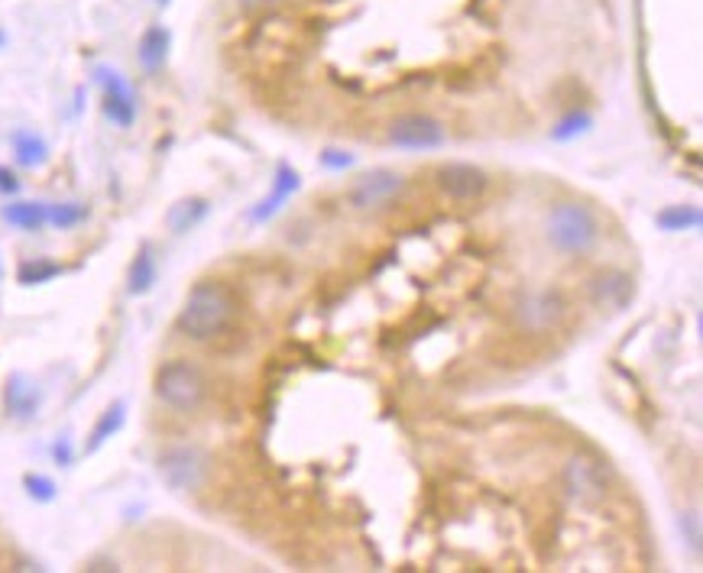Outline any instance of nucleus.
Segmentation results:
<instances>
[{"instance_id":"obj_1","label":"nucleus","mask_w":703,"mask_h":573,"mask_svg":"<svg viewBox=\"0 0 703 573\" xmlns=\"http://www.w3.org/2000/svg\"><path fill=\"white\" fill-rule=\"evenodd\" d=\"M234 312H237V305H234L230 289L224 282H217V279H202V282L192 285L182 312L175 317V327L188 340L208 344V340H215L230 327Z\"/></svg>"},{"instance_id":"obj_2","label":"nucleus","mask_w":703,"mask_h":573,"mask_svg":"<svg viewBox=\"0 0 703 573\" xmlns=\"http://www.w3.org/2000/svg\"><path fill=\"white\" fill-rule=\"evenodd\" d=\"M544 237L564 257H587L599 244V220L581 202H561L548 214Z\"/></svg>"},{"instance_id":"obj_3","label":"nucleus","mask_w":703,"mask_h":573,"mask_svg":"<svg viewBox=\"0 0 703 573\" xmlns=\"http://www.w3.org/2000/svg\"><path fill=\"white\" fill-rule=\"evenodd\" d=\"M153 389H156V399L165 409L182 412V415L198 412L205 396H208V382H205L202 369L192 366L188 360H169V364L160 366Z\"/></svg>"},{"instance_id":"obj_4","label":"nucleus","mask_w":703,"mask_h":573,"mask_svg":"<svg viewBox=\"0 0 703 573\" xmlns=\"http://www.w3.org/2000/svg\"><path fill=\"white\" fill-rule=\"evenodd\" d=\"M564 489L577 506H587V509L603 506L606 496H609V469L594 457L577 454L564 467Z\"/></svg>"},{"instance_id":"obj_5","label":"nucleus","mask_w":703,"mask_h":573,"mask_svg":"<svg viewBox=\"0 0 703 573\" xmlns=\"http://www.w3.org/2000/svg\"><path fill=\"white\" fill-rule=\"evenodd\" d=\"M160 476L175 493H198L208 479V457L198 447H172L160 457Z\"/></svg>"},{"instance_id":"obj_6","label":"nucleus","mask_w":703,"mask_h":573,"mask_svg":"<svg viewBox=\"0 0 703 573\" xmlns=\"http://www.w3.org/2000/svg\"><path fill=\"white\" fill-rule=\"evenodd\" d=\"M405 188V179L392 169H377V172H367L360 175L350 192H347V205L354 210H374L382 208L386 202H392L399 192Z\"/></svg>"},{"instance_id":"obj_7","label":"nucleus","mask_w":703,"mask_h":573,"mask_svg":"<svg viewBox=\"0 0 703 573\" xmlns=\"http://www.w3.org/2000/svg\"><path fill=\"white\" fill-rule=\"evenodd\" d=\"M389 143L399 147V150H412V153L437 150L444 143V127L434 117H425V113H405V117L392 120Z\"/></svg>"},{"instance_id":"obj_8","label":"nucleus","mask_w":703,"mask_h":573,"mask_svg":"<svg viewBox=\"0 0 703 573\" xmlns=\"http://www.w3.org/2000/svg\"><path fill=\"white\" fill-rule=\"evenodd\" d=\"M95 78L105 88V101H101L105 117L117 127H133V120H137V95H133L130 82L117 68H108V65H101L95 72Z\"/></svg>"},{"instance_id":"obj_9","label":"nucleus","mask_w":703,"mask_h":573,"mask_svg":"<svg viewBox=\"0 0 703 573\" xmlns=\"http://www.w3.org/2000/svg\"><path fill=\"white\" fill-rule=\"evenodd\" d=\"M437 188L451 202H477L487 195L489 179L484 169H477L471 162H451V165L437 169Z\"/></svg>"},{"instance_id":"obj_10","label":"nucleus","mask_w":703,"mask_h":573,"mask_svg":"<svg viewBox=\"0 0 703 573\" xmlns=\"http://www.w3.org/2000/svg\"><path fill=\"white\" fill-rule=\"evenodd\" d=\"M299 185H302V179H299V172L289 165V162H279L275 165V179H272V192L257 205V208L250 210V220L253 224H263V220H270L272 214H279V208L299 192Z\"/></svg>"},{"instance_id":"obj_11","label":"nucleus","mask_w":703,"mask_h":573,"mask_svg":"<svg viewBox=\"0 0 703 573\" xmlns=\"http://www.w3.org/2000/svg\"><path fill=\"white\" fill-rule=\"evenodd\" d=\"M3 399H7V412L13 418H20V421L36 415V412H40V402H43L40 389H36L26 376H10V379H7Z\"/></svg>"},{"instance_id":"obj_12","label":"nucleus","mask_w":703,"mask_h":573,"mask_svg":"<svg viewBox=\"0 0 703 573\" xmlns=\"http://www.w3.org/2000/svg\"><path fill=\"white\" fill-rule=\"evenodd\" d=\"M169 50H172V33L165 26H160V23H153L140 36V46H137V58H140L143 72L147 75H156L165 65V58H169Z\"/></svg>"},{"instance_id":"obj_13","label":"nucleus","mask_w":703,"mask_h":573,"mask_svg":"<svg viewBox=\"0 0 703 573\" xmlns=\"http://www.w3.org/2000/svg\"><path fill=\"white\" fill-rule=\"evenodd\" d=\"M561 317H564V299L554 292H539L522 305V321L532 331H544V327L558 324Z\"/></svg>"},{"instance_id":"obj_14","label":"nucleus","mask_w":703,"mask_h":573,"mask_svg":"<svg viewBox=\"0 0 703 573\" xmlns=\"http://www.w3.org/2000/svg\"><path fill=\"white\" fill-rule=\"evenodd\" d=\"M205 217H208V202L205 198H182V202H175L172 208L165 210V224H169L172 234H188Z\"/></svg>"},{"instance_id":"obj_15","label":"nucleus","mask_w":703,"mask_h":573,"mask_svg":"<svg viewBox=\"0 0 703 573\" xmlns=\"http://www.w3.org/2000/svg\"><path fill=\"white\" fill-rule=\"evenodd\" d=\"M123 421H127V406H123V402H113V406H108V409H105V415L95 421V428H91V434H88L85 451H88V454L101 451L110 437L123 428Z\"/></svg>"},{"instance_id":"obj_16","label":"nucleus","mask_w":703,"mask_h":573,"mask_svg":"<svg viewBox=\"0 0 703 573\" xmlns=\"http://www.w3.org/2000/svg\"><path fill=\"white\" fill-rule=\"evenodd\" d=\"M153 285H156V260H153V250H150V247H140V253L133 257L130 272H127V292H130V295H147Z\"/></svg>"},{"instance_id":"obj_17","label":"nucleus","mask_w":703,"mask_h":573,"mask_svg":"<svg viewBox=\"0 0 703 573\" xmlns=\"http://www.w3.org/2000/svg\"><path fill=\"white\" fill-rule=\"evenodd\" d=\"M13 156H17V162L23 169H40L50 159V147H46L43 137H36L30 130H17L13 133Z\"/></svg>"},{"instance_id":"obj_18","label":"nucleus","mask_w":703,"mask_h":573,"mask_svg":"<svg viewBox=\"0 0 703 573\" xmlns=\"http://www.w3.org/2000/svg\"><path fill=\"white\" fill-rule=\"evenodd\" d=\"M703 214L697 205H671V208L658 210V227L668 234H681V230H697Z\"/></svg>"},{"instance_id":"obj_19","label":"nucleus","mask_w":703,"mask_h":573,"mask_svg":"<svg viewBox=\"0 0 703 573\" xmlns=\"http://www.w3.org/2000/svg\"><path fill=\"white\" fill-rule=\"evenodd\" d=\"M632 295V279L623 272H609L596 279V302L599 305H626V299Z\"/></svg>"},{"instance_id":"obj_20","label":"nucleus","mask_w":703,"mask_h":573,"mask_svg":"<svg viewBox=\"0 0 703 573\" xmlns=\"http://www.w3.org/2000/svg\"><path fill=\"white\" fill-rule=\"evenodd\" d=\"M3 220L20 230H40L46 224V205L40 202H13L3 208Z\"/></svg>"},{"instance_id":"obj_21","label":"nucleus","mask_w":703,"mask_h":573,"mask_svg":"<svg viewBox=\"0 0 703 573\" xmlns=\"http://www.w3.org/2000/svg\"><path fill=\"white\" fill-rule=\"evenodd\" d=\"M591 127H594V117H591L587 110H571V113H564V117L551 127V140H554V143H571V140L584 137Z\"/></svg>"},{"instance_id":"obj_22","label":"nucleus","mask_w":703,"mask_h":573,"mask_svg":"<svg viewBox=\"0 0 703 573\" xmlns=\"http://www.w3.org/2000/svg\"><path fill=\"white\" fill-rule=\"evenodd\" d=\"M55 275H62V266L50 260H30L17 269V279L23 285H43V282H53Z\"/></svg>"},{"instance_id":"obj_23","label":"nucleus","mask_w":703,"mask_h":573,"mask_svg":"<svg viewBox=\"0 0 703 573\" xmlns=\"http://www.w3.org/2000/svg\"><path fill=\"white\" fill-rule=\"evenodd\" d=\"M88 217V208L78 205V202H65V205H50L46 208V224H53L58 230H68L75 224H82Z\"/></svg>"},{"instance_id":"obj_24","label":"nucleus","mask_w":703,"mask_h":573,"mask_svg":"<svg viewBox=\"0 0 703 573\" xmlns=\"http://www.w3.org/2000/svg\"><path fill=\"white\" fill-rule=\"evenodd\" d=\"M23 489L36 502H53L55 499V483L50 476H43V473H26L23 476Z\"/></svg>"},{"instance_id":"obj_25","label":"nucleus","mask_w":703,"mask_h":573,"mask_svg":"<svg viewBox=\"0 0 703 573\" xmlns=\"http://www.w3.org/2000/svg\"><path fill=\"white\" fill-rule=\"evenodd\" d=\"M681 531L688 534L691 551L701 554V525H697V516H694V512H684V516H681Z\"/></svg>"},{"instance_id":"obj_26","label":"nucleus","mask_w":703,"mask_h":573,"mask_svg":"<svg viewBox=\"0 0 703 573\" xmlns=\"http://www.w3.org/2000/svg\"><path fill=\"white\" fill-rule=\"evenodd\" d=\"M322 165H325V169H334V172H340V169H350V165H354V156H350V153H344V150H325V153H322Z\"/></svg>"},{"instance_id":"obj_27","label":"nucleus","mask_w":703,"mask_h":573,"mask_svg":"<svg viewBox=\"0 0 703 573\" xmlns=\"http://www.w3.org/2000/svg\"><path fill=\"white\" fill-rule=\"evenodd\" d=\"M53 461L58 467H72V441H68V437H58V441H55Z\"/></svg>"},{"instance_id":"obj_28","label":"nucleus","mask_w":703,"mask_h":573,"mask_svg":"<svg viewBox=\"0 0 703 573\" xmlns=\"http://www.w3.org/2000/svg\"><path fill=\"white\" fill-rule=\"evenodd\" d=\"M244 13H267V10H275L282 0H237Z\"/></svg>"},{"instance_id":"obj_29","label":"nucleus","mask_w":703,"mask_h":573,"mask_svg":"<svg viewBox=\"0 0 703 573\" xmlns=\"http://www.w3.org/2000/svg\"><path fill=\"white\" fill-rule=\"evenodd\" d=\"M17 188H20L17 175H13L10 169H0V192H3V195H13Z\"/></svg>"},{"instance_id":"obj_30","label":"nucleus","mask_w":703,"mask_h":573,"mask_svg":"<svg viewBox=\"0 0 703 573\" xmlns=\"http://www.w3.org/2000/svg\"><path fill=\"white\" fill-rule=\"evenodd\" d=\"M153 3H156V7H169L172 0H153Z\"/></svg>"},{"instance_id":"obj_31","label":"nucleus","mask_w":703,"mask_h":573,"mask_svg":"<svg viewBox=\"0 0 703 573\" xmlns=\"http://www.w3.org/2000/svg\"><path fill=\"white\" fill-rule=\"evenodd\" d=\"M3 40H7V36H3V30H0V46H3Z\"/></svg>"},{"instance_id":"obj_32","label":"nucleus","mask_w":703,"mask_h":573,"mask_svg":"<svg viewBox=\"0 0 703 573\" xmlns=\"http://www.w3.org/2000/svg\"><path fill=\"white\" fill-rule=\"evenodd\" d=\"M0 275H3V269H0Z\"/></svg>"}]
</instances>
